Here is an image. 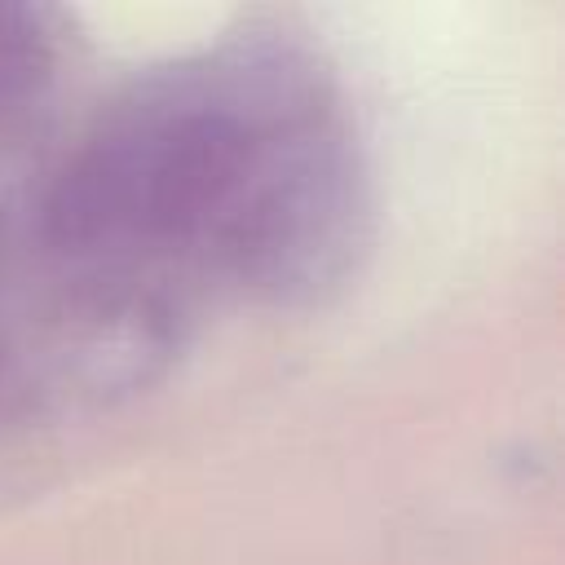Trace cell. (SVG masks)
<instances>
[{
	"label": "cell",
	"mask_w": 565,
	"mask_h": 565,
	"mask_svg": "<svg viewBox=\"0 0 565 565\" xmlns=\"http://www.w3.org/2000/svg\"><path fill=\"white\" fill-rule=\"evenodd\" d=\"M247 159L252 137L234 115H185L141 163L132 159V216L154 234H185L238 190Z\"/></svg>",
	"instance_id": "cell-1"
}]
</instances>
